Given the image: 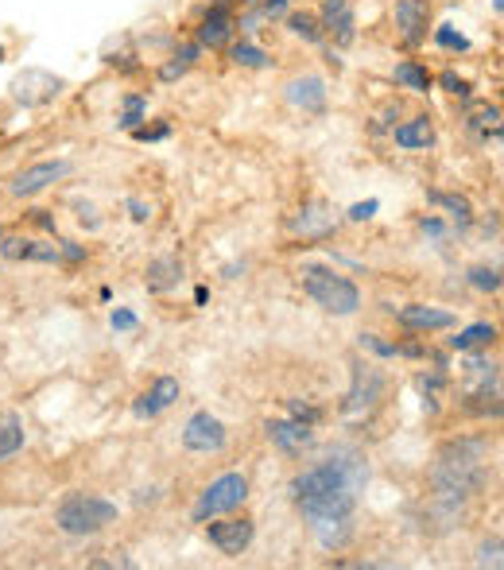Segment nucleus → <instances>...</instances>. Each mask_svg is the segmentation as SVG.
<instances>
[{"label":"nucleus","instance_id":"f257e3e1","mask_svg":"<svg viewBox=\"0 0 504 570\" xmlns=\"http://www.w3.org/2000/svg\"><path fill=\"white\" fill-rule=\"evenodd\" d=\"M369 485V458L354 443H334L318 462L299 470L287 485L295 512L315 532L323 551H342L354 543L357 497Z\"/></svg>","mask_w":504,"mask_h":570},{"label":"nucleus","instance_id":"f03ea898","mask_svg":"<svg viewBox=\"0 0 504 570\" xmlns=\"http://www.w3.org/2000/svg\"><path fill=\"white\" fill-rule=\"evenodd\" d=\"M490 439L485 435H458L446 439L427 465V485L435 512L446 524L466 517V504L485 493L490 485Z\"/></svg>","mask_w":504,"mask_h":570},{"label":"nucleus","instance_id":"7ed1b4c3","mask_svg":"<svg viewBox=\"0 0 504 570\" xmlns=\"http://www.w3.org/2000/svg\"><path fill=\"white\" fill-rule=\"evenodd\" d=\"M299 284L326 315L334 318H349L362 311V287L354 284L349 276H342L338 268L330 264H303L299 268Z\"/></svg>","mask_w":504,"mask_h":570},{"label":"nucleus","instance_id":"20e7f679","mask_svg":"<svg viewBox=\"0 0 504 570\" xmlns=\"http://www.w3.org/2000/svg\"><path fill=\"white\" fill-rule=\"evenodd\" d=\"M117 517H121V509L98 493H67L55 504V528L62 535H78V540L101 535L109 524H117Z\"/></svg>","mask_w":504,"mask_h":570},{"label":"nucleus","instance_id":"39448f33","mask_svg":"<svg viewBox=\"0 0 504 570\" xmlns=\"http://www.w3.org/2000/svg\"><path fill=\"white\" fill-rule=\"evenodd\" d=\"M384 389H388V381H384V373L373 361L365 357H354L349 361V392L346 400H342V420H365V415H373L381 407L384 400Z\"/></svg>","mask_w":504,"mask_h":570},{"label":"nucleus","instance_id":"423d86ee","mask_svg":"<svg viewBox=\"0 0 504 570\" xmlns=\"http://www.w3.org/2000/svg\"><path fill=\"white\" fill-rule=\"evenodd\" d=\"M245 501H249V478L229 470V473H221V478H214L210 485L198 493L195 509H190V520H195V524H206V520H214V517L237 512Z\"/></svg>","mask_w":504,"mask_h":570},{"label":"nucleus","instance_id":"0eeeda50","mask_svg":"<svg viewBox=\"0 0 504 570\" xmlns=\"http://www.w3.org/2000/svg\"><path fill=\"white\" fill-rule=\"evenodd\" d=\"M62 90H67V82H62L59 75H51V70H43V67L20 70V75L8 82V98H12L16 106H23V109L51 106Z\"/></svg>","mask_w":504,"mask_h":570},{"label":"nucleus","instance_id":"6e6552de","mask_svg":"<svg viewBox=\"0 0 504 570\" xmlns=\"http://www.w3.org/2000/svg\"><path fill=\"white\" fill-rule=\"evenodd\" d=\"M206 540H210V548H218L226 559H241L245 551L253 548V540H256V524L249 517H214V520H206Z\"/></svg>","mask_w":504,"mask_h":570},{"label":"nucleus","instance_id":"1a4fd4ad","mask_svg":"<svg viewBox=\"0 0 504 570\" xmlns=\"http://www.w3.org/2000/svg\"><path fill=\"white\" fill-rule=\"evenodd\" d=\"M70 171H75L70 159H39V164H31V167H23V171L12 175L8 195L12 198H36V195H43V190H51L55 183L67 179Z\"/></svg>","mask_w":504,"mask_h":570},{"label":"nucleus","instance_id":"9d476101","mask_svg":"<svg viewBox=\"0 0 504 570\" xmlns=\"http://www.w3.org/2000/svg\"><path fill=\"white\" fill-rule=\"evenodd\" d=\"M234 36H237L234 4H229V0H214L202 12V20H198L195 43L202 47V51H226V47L234 43Z\"/></svg>","mask_w":504,"mask_h":570},{"label":"nucleus","instance_id":"9b49d317","mask_svg":"<svg viewBox=\"0 0 504 570\" xmlns=\"http://www.w3.org/2000/svg\"><path fill=\"white\" fill-rule=\"evenodd\" d=\"M182 446L190 454H221L229 446V431L226 423L214 412H195L182 428Z\"/></svg>","mask_w":504,"mask_h":570},{"label":"nucleus","instance_id":"f8f14e48","mask_svg":"<svg viewBox=\"0 0 504 570\" xmlns=\"http://www.w3.org/2000/svg\"><path fill=\"white\" fill-rule=\"evenodd\" d=\"M392 20H396V36L407 51L427 43L431 31V0H396L392 4Z\"/></svg>","mask_w":504,"mask_h":570},{"label":"nucleus","instance_id":"ddd939ff","mask_svg":"<svg viewBox=\"0 0 504 570\" xmlns=\"http://www.w3.org/2000/svg\"><path fill=\"white\" fill-rule=\"evenodd\" d=\"M284 101L291 109H299V114H307V117L326 114V106H330L326 78L323 75H295V78H287V82H284Z\"/></svg>","mask_w":504,"mask_h":570},{"label":"nucleus","instance_id":"4468645a","mask_svg":"<svg viewBox=\"0 0 504 570\" xmlns=\"http://www.w3.org/2000/svg\"><path fill=\"white\" fill-rule=\"evenodd\" d=\"M318 20H323L326 39H334V47H338V51L354 47V39H357V8H354V0H323V8H318Z\"/></svg>","mask_w":504,"mask_h":570},{"label":"nucleus","instance_id":"2eb2a0df","mask_svg":"<svg viewBox=\"0 0 504 570\" xmlns=\"http://www.w3.org/2000/svg\"><path fill=\"white\" fill-rule=\"evenodd\" d=\"M396 315V323L412 334H435V331H451L458 318L446 307H431V303H407V307H388Z\"/></svg>","mask_w":504,"mask_h":570},{"label":"nucleus","instance_id":"dca6fc26","mask_svg":"<svg viewBox=\"0 0 504 570\" xmlns=\"http://www.w3.org/2000/svg\"><path fill=\"white\" fill-rule=\"evenodd\" d=\"M264 435H268V443L287 458H299L303 451L315 446V428H303L291 415H287V420H268L264 423Z\"/></svg>","mask_w":504,"mask_h":570},{"label":"nucleus","instance_id":"f3484780","mask_svg":"<svg viewBox=\"0 0 504 570\" xmlns=\"http://www.w3.org/2000/svg\"><path fill=\"white\" fill-rule=\"evenodd\" d=\"M179 396H182V384L175 381V376H156L151 389L132 400V415L136 420H156V415H164Z\"/></svg>","mask_w":504,"mask_h":570},{"label":"nucleus","instance_id":"a211bd4d","mask_svg":"<svg viewBox=\"0 0 504 570\" xmlns=\"http://www.w3.org/2000/svg\"><path fill=\"white\" fill-rule=\"evenodd\" d=\"M291 229L299 233L303 240H323L338 229V218H334V210L323 198H315V203H303V210L291 218Z\"/></svg>","mask_w":504,"mask_h":570},{"label":"nucleus","instance_id":"6ab92c4d","mask_svg":"<svg viewBox=\"0 0 504 570\" xmlns=\"http://www.w3.org/2000/svg\"><path fill=\"white\" fill-rule=\"evenodd\" d=\"M0 256H4V261L62 264V240L59 245H47V240H31V237H4L0 240Z\"/></svg>","mask_w":504,"mask_h":570},{"label":"nucleus","instance_id":"aec40b11","mask_svg":"<svg viewBox=\"0 0 504 570\" xmlns=\"http://www.w3.org/2000/svg\"><path fill=\"white\" fill-rule=\"evenodd\" d=\"M392 140H396V148L404 151H427L435 148V120H431L427 114H415L407 120H399V125H392Z\"/></svg>","mask_w":504,"mask_h":570},{"label":"nucleus","instance_id":"412c9836","mask_svg":"<svg viewBox=\"0 0 504 570\" xmlns=\"http://www.w3.org/2000/svg\"><path fill=\"white\" fill-rule=\"evenodd\" d=\"M182 261L179 256H156V261H148V268H144V287H148V295H171L175 287L182 284Z\"/></svg>","mask_w":504,"mask_h":570},{"label":"nucleus","instance_id":"4be33fe9","mask_svg":"<svg viewBox=\"0 0 504 570\" xmlns=\"http://www.w3.org/2000/svg\"><path fill=\"white\" fill-rule=\"evenodd\" d=\"M462 412L474 415V420H501V381L497 384H470L466 396H462Z\"/></svg>","mask_w":504,"mask_h":570},{"label":"nucleus","instance_id":"5701e85b","mask_svg":"<svg viewBox=\"0 0 504 570\" xmlns=\"http://www.w3.org/2000/svg\"><path fill=\"white\" fill-rule=\"evenodd\" d=\"M198 59H202V47L195 43V39H187V43H179L171 51V59L159 62V82H179V78H187L190 70L198 67Z\"/></svg>","mask_w":504,"mask_h":570},{"label":"nucleus","instance_id":"b1692460","mask_svg":"<svg viewBox=\"0 0 504 570\" xmlns=\"http://www.w3.org/2000/svg\"><path fill=\"white\" fill-rule=\"evenodd\" d=\"M427 203H435V206H443L446 210V218L454 222V229H470L474 226V203H470L466 195H458V190H427Z\"/></svg>","mask_w":504,"mask_h":570},{"label":"nucleus","instance_id":"393cba45","mask_svg":"<svg viewBox=\"0 0 504 570\" xmlns=\"http://www.w3.org/2000/svg\"><path fill=\"white\" fill-rule=\"evenodd\" d=\"M466 128H470V132H474L482 144L501 140V106H490V101H477V106H470Z\"/></svg>","mask_w":504,"mask_h":570},{"label":"nucleus","instance_id":"a878e982","mask_svg":"<svg viewBox=\"0 0 504 570\" xmlns=\"http://www.w3.org/2000/svg\"><path fill=\"white\" fill-rule=\"evenodd\" d=\"M392 78H396V86H399V90H407V94H431V90H435V75H431L427 62H419V59L396 62Z\"/></svg>","mask_w":504,"mask_h":570},{"label":"nucleus","instance_id":"bb28decb","mask_svg":"<svg viewBox=\"0 0 504 570\" xmlns=\"http://www.w3.org/2000/svg\"><path fill=\"white\" fill-rule=\"evenodd\" d=\"M284 23H287V31H291L295 39H303V43H310V47H326V31H323V20H318V12H287L284 16Z\"/></svg>","mask_w":504,"mask_h":570},{"label":"nucleus","instance_id":"cd10ccee","mask_svg":"<svg viewBox=\"0 0 504 570\" xmlns=\"http://www.w3.org/2000/svg\"><path fill=\"white\" fill-rule=\"evenodd\" d=\"M497 338H501L497 323H474V326H466V331L454 334V338H451V350H454V353L490 350V345H497Z\"/></svg>","mask_w":504,"mask_h":570},{"label":"nucleus","instance_id":"c85d7f7f","mask_svg":"<svg viewBox=\"0 0 504 570\" xmlns=\"http://www.w3.org/2000/svg\"><path fill=\"white\" fill-rule=\"evenodd\" d=\"M28 443V431H23V420L16 412L0 415V462H12L16 454Z\"/></svg>","mask_w":504,"mask_h":570},{"label":"nucleus","instance_id":"c756f323","mask_svg":"<svg viewBox=\"0 0 504 570\" xmlns=\"http://www.w3.org/2000/svg\"><path fill=\"white\" fill-rule=\"evenodd\" d=\"M226 51H229V62H234V67H241V70H268L271 67V55L264 51V47H256L253 39H241V43L234 39Z\"/></svg>","mask_w":504,"mask_h":570},{"label":"nucleus","instance_id":"7c9ffc66","mask_svg":"<svg viewBox=\"0 0 504 570\" xmlns=\"http://www.w3.org/2000/svg\"><path fill=\"white\" fill-rule=\"evenodd\" d=\"M148 120V98L144 94H125L121 98V114H117V128L121 132H132Z\"/></svg>","mask_w":504,"mask_h":570},{"label":"nucleus","instance_id":"2f4dec72","mask_svg":"<svg viewBox=\"0 0 504 570\" xmlns=\"http://www.w3.org/2000/svg\"><path fill=\"white\" fill-rule=\"evenodd\" d=\"M466 284L474 287V292L482 295H501V268L497 264H474V268H466Z\"/></svg>","mask_w":504,"mask_h":570},{"label":"nucleus","instance_id":"473e14b6","mask_svg":"<svg viewBox=\"0 0 504 570\" xmlns=\"http://www.w3.org/2000/svg\"><path fill=\"white\" fill-rule=\"evenodd\" d=\"M474 567H482V570H501V567H504V540H501L497 532L485 535V540L477 543V551H474Z\"/></svg>","mask_w":504,"mask_h":570},{"label":"nucleus","instance_id":"72a5a7b5","mask_svg":"<svg viewBox=\"0 0 504 570\" xmlns=\"http://www.w3.org/2000/svg\"><path fill=\"white\" fill-rule=\"evenodd\" d=\"M431 36H435V43L443 47V51H458V55H466L470 47H474L466 36H462L458 28H454V23H438V28L431 31Z\"/></svg>","mask_w":504,"mask_h":570},{"label":"nucleus","instance_id":"f704fd0d","mask_svg":"<svg viewBox=\"0 0 504 570\" xmlns=\"http://www.w3.org/2000/svg\"><path fill=\"white\" fill-rule=\"evenodd\" d=\"M435 86H443V90L451 94V98H462V101L474 98V86H470L466 78L458 75V70H443V75L435 78Z\"/></svg>","mask_w":504,"mask_h":570},{"label":"nucleus","instance_id":"c9c22d12","mask_svg":"<svg viewBox=\"0 0 504 570\" xmlns=\"http://www.w3.org/2000/svg\"><path fill=\"white\" fill-rule=\"evenodd\" d=\"M287 415L299 420L303 428H318V423H323V407L307 404V400H287Z\"/></svg>","mask_w":504,"mask_h":570},{"label":"nucleus","instance_id":"e433bc0d","mask_svg":"<svg viewBox=\"0 0 504 570\" xmlns=\"http://www.w3.org/2000/svg\"><path fill=\"white\" fill-rule=\"evenodd\" d=\"M362 345L365 353H373V357H384V361H392V357H399V350H396V342H384L381 334H362Z\"/></svg>","mask_w":504,"mask_h":570},{"label":"nucleus","instance_id":"4c0bfd02","mask_svg":"<svg viewBox=\"0 0 504 570\" xmlns=\"http://www.w3.org/2000/svg\"><path fill=\"white\" fill-rule=\"evenodd\" d=\"M132 140H140V144H156V140H167L171 136V125L167 120H159V125H140V128H132Z\"/></svg>","mask_w":504,"mask_h":570},{"label":"nucleus","instance_id":"58836bf2","mask_svg":"<svg viewBox=\"0 0 504 570\" xmlns=\"http://www.w3.org/2000/svg\"><path fill=\"white\" fill-rule=\"evenodd\" d=\"M256 12L264 23H284V16L291 12V0H264V4H256Z\"/></svg>","mask_w":504,"mask_h":570},{"label":"nucleus","instance_id":"ea45409f","mask_svg":"<svg viewBox=\"0 0 504 570\" xmlns=\"http://www.w3.org/2000/svg\"><path fill=\"white\" fill-rule=\"evenodd\" d=\"M109 326H113V331H121V334H128V331H136V326H140V318H136V311L117 307L113 315H109Z\"/></svg>","mask_w":504,"mask_h":570},{"label":"nucleus","instance_id":"a19ab883","mask_svg":"<svg viewBox=\"0 0 504 570\" xmlns=\"http://www.w3.org/2000/svg\"><path fill=\"white\" fill-rule=\"evenodd\" d=\"M377 210H381V203H377V198H369V203H357V206H349L346 222H369Z\"/></svg>","mask_w":504,"mask_h":570},{"label":"nucleus","instance_id":"79ce46f5","mask_svg":"<svg viewBox=\"0 0 504 570\" xmlns=\"http://www.w3.org/2000/svg\"><path fill=\"white\" fill-rule=\"evenodd\" d=\"M125 206H128V214H132V222H136V226H144V222L151 218V206L144 203V198H128Z\"/></svg>","mask_w":504,"mask_h":570},{"label":"nucleus","instance_id":"37998d69","mask_svg":"<svg viewBox=\"0 0 504 570\" xmlns=\"http://www.w3.org/2000/svg\"><path fill=\"white\" fill-rule=\"evenodd\" d=\"M399 120V106H388L384 114L377 117V125H373V132H392V125Z\"/></svg>","mask_w":504,"mask_h":570},{"label":"nucleus","instance_id":"c03bdc74","mask_svg":"<svg viewBox=\"0 0 504 570\" xmlns=\"http://www.w3.org/2000/svg\"><path fill=\"white\" fill-rule=\"evenodd\" d=\"M419 229L427 233V237H435V240L446 237V222L443 218H419Z\"/></svg>","mask_w":504,"mask_h":570},{"label":"nucleus","instance_id":"a18cd8bd","mask_svg":"<svg viewBox=\"0 0 504 570\" xmlns=\"http://www.w3.org/2000/svg\"><path fill=\"white\" fill-rule=\"evenodd\" d=\"M47 214H51V210H31V222H36V226H43V229H55V218H47Z\"/></svg>","mask_w":504,"mask_h":570},{"label":"nucleus","instance_id":"49530a36","mask_svg":"<svg viewBox=\"0 0 504 570\" xmlns=\"http://www.w3.org/2000/svg\"><path fill=\"white\" fill-rule=\"evenodd\" d=\"M237 272H245V264H226V272H221V276H226V279H237Z\"/></svg>","mask_w":504,"mask_h":570},{"label":"nucleus","instance_id":"de8ad7c7","mask_svg":"<svg viewBox=\"0 0 504 570\" xmlns=\"http://www.w3.org/2000/svg\"><path fill=\"white\" fill-rule=\"evenodd\" d=\"M206 299H210V292H206V287H198V292H195V303H198V307H206Z\"/></svg>","mask_w":504,"mask_h":570},{"label":"nucleus","instance_id":"09e8293b","mask_svg":"<svg viewBox=\"0 0 504 570\" xmlns=\"http://www.w3.org/2000/svg\"><path fill=\"white\" fill-rule=\"evenodd\" d=\"M493 12H497V16H504V0H493Z\"/></svg>","mask_w":504,"mask_h":570},{"label":"nucleus","instance_id":"8fccbe9b","mask_svg":"<svg viewBox=\"0 0 504 570\" xmlns=\"http://www.w3.org/2000/svg\"><path fill=\"white\" fill-rule=\"evenodd\" d=\"M4 59H8V47H4V43H0V67H4Z\"/></svg>","mask_w":504,"mask_h":570},{"label":"nucleus","instance_id":"3c124183","mask_svg":"<svg viewBox=\"0 0 504 570\" xmlns=\"http://www.w3.org/2000/svg\"><path fill=\"white\" fill-rule=\"evenodd\" d=\"M245 8H256V4H264V0H241Z\"/></svg>","mask_w":504,"mask_h":570}]
</instances>
